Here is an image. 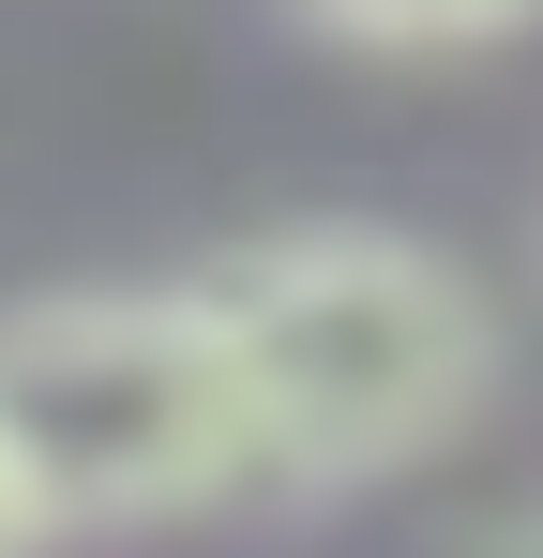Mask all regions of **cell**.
Masks as SVG:
<instances>
[{
	"label": "cell",
	"mask_w": 543,
	"mask_h": 558,
	"mask_svg": "<svg viewBox=\"0 0 543 558\" xmlns=\"http://www.w3.org/2000/svg\"><path fill=\"white\" fill-rule=\"evenodd\" d=\"M0 483L31 544L76 529H167L257 483L227 348L196 287H61L0 317Z\"/></svg>",
	"instance_id": "2"
},
{
	"label": "cell",
	"mask_w": 543,
	"mask_h": 558,
	"mask_svg": "<svg viewBox=\"0 0 543 558\" xmlns=\"http://www.w3.org/2000/svg\"><path fill=\"white\" fill-rule=\"evenodd\" d=\"M0 558H31V513H15V483H0Z\"/></svg>",
	"instance_id": "4"
},
{
	"label": "cell",
	"mask_w": 543,
	"mask_h": 558,
	"mask_svg": "<svg viewBox=\"0 0 543 558\" xmlns=\"http://www.w3.org/2000/svg\"><path fill=\"white\" fill-rule=\"evenodd\" d=\"M181 287H196V317L227 348L257 483H302V498L423 468L498 392V302L468 287V257L377 227V211L257 227V242H227Z\"/></svg>",
	"instance_id": "1"
},
{
	"label": "cell",
	"mask_w": 543,
	"mask_h": 558,
	"mask_svg": "<svg viewBox=\"0 0 543 558\" xmlns=\"http://www.w3.org/2000/svg\"><path fill=\"white\" fill-rule=\"evenodd\" d=\"M333 46H377V61H452V46H498L529 0H302Z\"/></svg>",
	"instance_id": "3"
}]
</instances>
